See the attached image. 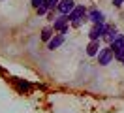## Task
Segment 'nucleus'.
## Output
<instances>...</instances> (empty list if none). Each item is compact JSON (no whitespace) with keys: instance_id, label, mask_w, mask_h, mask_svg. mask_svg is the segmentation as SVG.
Returning <instances> with one entry per match:
<instances>
[{"instance_id":"obj_1","label":"nucleus","mask_w":124,"mask_h":113,"mask_svg":"<svg viewBox=\"0 0 124 113\" xmlns=\"http://www.w3.org/2000/svg\"><path fill=\"white\" fill-rule=\"evenodd\" d=\"M113 57H115L113 47H103V49H100V53H98V60H100L101 66H107L109 62L113 60Z\"/></svg>"},{"instance_id":"obj_2","label":"nucleus","mask_w":124,"mask_h":113,"mask_svg":"<svg viewBox=\"0 0 124 113\" xmlns=\"http://www.w3.org/2000/svg\"><path fill=\"white\" fill-rule=\"evenodd\" d=\"M105 30H107V26L103 25V23H96L92 26V30H90V40H100V38H103V34H105Z\"/></svg>"},{"instance_id":"obj_3","label":"nucleus","mask_w":124,"mask_h":113,"mask_svg":"<svg viewBox=\"0 0 124 113\" xmlns=\"http://www.w3.org/2000/svg\"><path fill=\"white\" fill-rule=\"evenodd\" d=\"M58 11H60V13H64V15H68L71 11V9H73V8H75V4H73V0H60V2H58Z\"/></svg>"},{"instance_id":"obj_4","label":"nucleus","mask_w":124,"mask_h":113,"mask_svg":"<svg viewBox=\"0 0 124 113\" xmlns=\"http://www.w3.org/2000/svg\"><path fill=\"white\" fill-rule=\"evenodd\" d=\"M68 17H70V21L83 19V17H85V8H83V6H75V8L70 11V13H68Z\"/></svg>"},{"instance_id":"obj_5","label":"nucleus","mask_w":124,"mask_h":113,"mask_svg":"<svg viewBox=\"0 0 124 113\" xmlns=\"http://www.w3.org/2000/svg\"><path fill=\"white\" fill-rule=\"evenodd\" d=\"M62 42H64V34H56V36H53L51 40H49V43H47V49H51V51H54L56 47H60Z\"/></svg>"},{"instance_id":"obj_6","label":"nucleus","mask_w":124,"mask_h":113,"mask_svg":"<svg viewBox=\"0 0 124 113\" xmlns=\"http://www.w3.org/2000/svg\"><path fill=\"white\" fill-rule=\"evenodd\" d=\"M68 21H70V17L62 13L60 17H56V21H54L53 28H54V30H62V28H66V26H68Z\"/></svg>"},{"instance_id":"obj_7","label":"nucleus","mask_w":124,"mask_h":113,"mask_svg":"<svg viewBox=\"0 0 124 113\" xmlns=\"http://www.w3.org/2000/svg\"><path fill=\"white\" fill-rule=\"evenodd\" d=\"M100 53V42L98 40H92L90 43H88V47H86V55L88 57H94V55H98Z\"/></svg>"},{"instance_id":"obj_8","label":"nucleus","mask_w":124,"mask_h":113,"mask_svg":"<svg viewBox=\"0 0 124 113\" xmlns=\"http://www.w3.org/2000/svg\"><path fill=\"white\" fill-rule=\"evenodd\" d=\"M88 19L96 25V23H103V13L101 11H98V9H92L90 13H88Z\"/></svg>"},{"instance_id":"obj_9","label":"nucleus","mask_w":124,"mask_h":113,"mask_svg":"<svg viewBox=\"0 0 124 113\" xmlns=\"http://www.w3.org/2000/svg\"><path fill=\"white\" fill-rule=\"evenodd\" d=\"M111 47H113V51H118V49H122L124 47V36L120 34H116V38L111 42Z\"/></svg>"},{"instance_id":"obj_10","label":"nucleus","mask_w":124,"mask_h":113,"mask_svg":"<svg viewBox=\"0 0 124 113\" xmlns=\"http://www.w3.org/2000/svg\"><path fill=\"white\" fill-rule=\"evenodd\" d=\"M103 38H105V40H107L109 43H111V42H113V40L116 38V28H115V26H107V30H105Z\"/></svg>"},{"instance_id":"obj_11","label":"nucleus","mask_w":124,"mask_h":113,"mask_svg":"<svg viewBox=\"0 0 124 113\" xmlns=\"http://www.w3.org/2000/svg\"><path fill=\"white\" fill-rule=\"evenodd\" d=\"M17 85V89L21 90V92H28V89H30V83L28 81H23V79H13Z\"/></svg>"},{"instance_id":"obj_12","label":"nucleus","mask_w":124,"mask_h":113,"mask_svg":"<svg viewBox=\"0 0 124 113\" xmlns=\"http://www.w3.org/2000/svg\"><path fill=\"white\" fill-rule=\"evenodd\" d=\"M51 38H53V28H51V26H45V28L41 30V40H43V42H49Z\"/></svg>"},{"instance_id":"obj_13","label":"nucleus","mask_w":124,"mask_h":113,"mask_svg":"<svg viewBox=\"0 0 124 113\" xmlns=\"http://www.w3.org/2000/svg\"><path fill=\"white\" fill-rule=\"evenodd\" d=\"M58 2H60V0H45V8L47 9H53V8L58 6Z\"/></svg>"},{"instance_id":"obj_14","label":"nucleus","mask_w":124,"mask_h":113,"mask_svg":"<svg viewBox=\"0 0 124 113\" xmlns=\"http://www.w3.org/2000/svg\"><path fill=\"white\" fill-rule=\"evenodd\" d=\"M115 59L124 60V47H122V49H118V51H115Z\"/></svg>"},{"instance_id":"obj_15","label":"nucleus","mask_w":124,"mask_h":113,"mask_svg":"<svg viewBox=\"0 0 124 113\" xmlns=\"http://www.w3.org/2000/svg\"><path fill=\"white\" fill-rule=\"evenodd\" d=\"M36 11H38V15H43V13H47V8H45V4H43V6H39V8H36Z\"/></svg>"},{"instance_id":"obj_16","label":"nucleus","mask_w":124,"mask_h":113,"mask_svg":"<svg viewBox=\"0 0 124 113\" xmlns=\"http://www.w3.org/2000/svg\"><path fill=\"white\" fill-rule=\"evenodd\" d=\"M45 4V0H32V6L34 8H39V6H43Z\"/></svg>"},{"instance_id":"obj_17","label":"nucleus","mask_w":124,"mask_h":113,"mask_svg":"<svg viewBox=\"0 0 124 113\" xmlns=\"http://www.w3.org/2000/svg\"><path fill=\"white\" fill-rule=\"evenodd\" d=\"M122 62H124V60H122Z\"/></svg>"}]
</instances>
